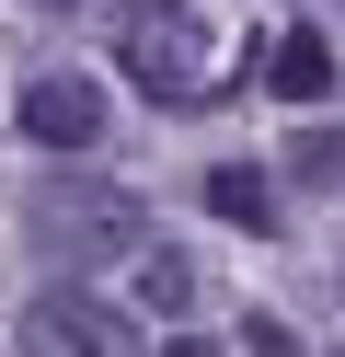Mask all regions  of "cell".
I'll use <instances>...</instances> for the list:
<instances>
[{
    "label": "cell",
    "instance_id": "6da1fadb",
    "mask_svg": "<svg viewBox=\"0 0 345 357\" xmlns=\"http://www.w3.org/2000/svg\"><path fill=\"white\" fill-rule=\"evenodd\" d=\"M23 242H35L46 265H115V254H150V231H138V196L92 185V173H58V185H35V208H23Z\"/></svg>",
    "mask_w": 345,
    "mask_h": 357
},
{
    "label": "cell",
    "instance_id": "7a4b0ae2",
    "mask_svg": "<svg viewBox=\"0 0 345 357\" xmlns=\"http://www.w3.org/2000/svg\"><path fill=\"white\" fill-rule=\"evenodd\" d=\"M115 58H127V81L150 104H196L207 93V12H196V0H127Z\"/></svg>",
    "mask_w": 345,
    "mask_h": 357
},
{
    "label": "cell",
    "instance_id": "3957f363",
    "mask_svg": "<svg viewBox=\"0 0 345 357\" xmlns=\"http://www.w3.org/2000/svg\"><path fill=\"white\" fill-rule=\"evenodd\" d=\"M12 127H23L35 150H58V162H81V150L104 139V93H92L81 70H35L23 104H12Z\"/></svg>",
    "mask_w": 345,
    "mask_h": 357
},
{
    "label": "cell",
    "instance_id": "277c9868",
    "mask_svg": "<svg viewBox=\"0 0 345 357\" xmlns=\"http://www.w3.org/2000/svg\"><path fill=\"white\" fill-rule=\"evenodd\" d=\"M35 346L46 357H150V334H138V311H115V300L46 288V300H35Z\"/></svg>",
    "mask_w": 345,
    "mask_h": 357
},
{
    "label": "cell",
    "instance_id": "5b68a950",
    "mask_svg": "<svg viewBox=\"0 0 345 357\" xmlns=\"http://www.w3.org/2000/svg\"><path fill=\"white\" fill-rule=\"evenodd\" d=\"M334 35H322V24H288V35H276V47H265V93L276 104H334Z\"/></svg>",
    "mask_w": 345,
    "mask_h": 357
},
{
    "label": "cell",
    "instance_id": "8992f818",
    "mask_svg": "<svg viewBox=\"0 0 345 357\" xmlns=\"http://www.w3.org/2000/svg\"><path fill=\"white\" fill-rule=\"evenodd\" d=\"M196 196H207V219H230L242 242H276V185H265L253 162H207Z\"/></svg>",
    "mask_w": 345,
    "mask_h": 357
},
{
    "label": "cell",
    "instance_id": "52a82bcc",
    "mask_svg": "<svg viewBox=\"0 0 345 357\" xmlns=\"http://www.w3.org/2000/svg\"><path fill=\"white\" fill-rule=\"evenodd\" d=\"M138 288H150L138 311H161V323H184V311H196V277H184V254H161V242L138 254Z\"/></svg>",
    "mask_w": 345,
    "mask_h": 357
},
{
    "label": "cell",
    "instance_id": "ba28073f",
    "mask_svg": "<svg viewBox=\"0 0 345 357\" xmlns=\"http://www.w3.org/2000/svg\"><path fill=\"white\" fill-rule=\"evenodd\" d=\"M288 173H299V185H334V173H345V127H299V139H288Z\"/></svg>",
    "mask_w": 345,
    "mask_h": 357
},
{
    "label": "cell",
    "instance_id": "9c48e42d",
    "mask_svg": "<svg viewBox=\"0 0 345 357\" xmlns=\"http://www.w3.org/2000/svg\"><path fill=\"white\" fill-rule=\"evenodd\" d=\"M242 346H253V357H299V334H288V323H253Z\"/></svg>",
    "mask_w": 345,
    "mask_h": 357
},
{
    "label": "cell",
    "instance_id": "30bf717a",
    "mask_svg": "<svg viewBox=\"0 0 345 357\" xmlns=\"http://www.w3.org/2000/svg\"><path fill=\"white\" fill-rule=\"evenodd\" d=\"M35 12H81V0H35Z\"/></svg>",
    "mask_w": 345,
    "mask_h": 357
}]
</instances>
